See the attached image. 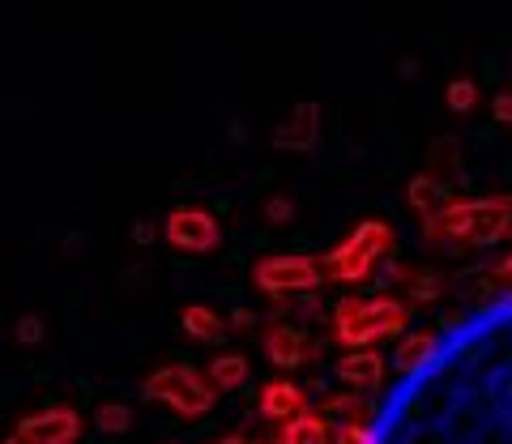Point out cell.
<instances>
[{"mask_svg":"<svg viewBox=\"0 0 512 444\" xmlns=\"http://www.w3.org/2000/svg\"><path fill=\"white\" fill-rule=\"evenodd\" d=\"M13 436L22 444H77L82 440V415L73 406H47L26 415Z\"/></svg>","mask_w":512,"mask_h":444,"instance_id":"7a4b0ae2","label":"cell"},{"mask_svg":"<svg viewBox=\"0 0 512 444\" xmlns=\"http://www.w3.org/2000/svg\"><path fill=\"white\" fill-rule=\"evenodd\" d=\"M43 321L35 312H26V316H18V325H13V338H18V346H39L43 342Z\"/></svg>","mask_w":512,"mask_h":444,"instance_id":"4fadbf2b","label":"cell"},{"mask_svg":"<svg viewBox=\"0 0 512 444\" xmlns=\"http://www.w3.org/2000/svg\"><path fill=\"white\" fill-rule=\"evenodd\" d=\"M146 398L171 406L175 415H184V419H197L214 406V393L205 389V380L192 368H158L146 380Z\"/></svg>","mask_w":512,"mask_h":444,"instance_id":"6da1fadb","label":"cell"},{"mask_svg":"<svg viewBox=\"0 0 512 444\" xmlns=\"http://www.w3.org/2000/svg\"><path fill=\"white\" fill-rule=\"evenodd\" d=\"M218 444H239V440H218Z\"/></svg>","mask_w":512,"mask_h":444,"instance_id":"d6986e66","label":"cell"},{"mask_svg":"<svg viewBox=\"0 0 512 444\" xmlns=\"http://www.w3.org/2000/svg\"><path fill=\"white\" fill-rule=\"evenodd\" d=\"M346 376H355V380H376V376H380V359H372V355L350 359V363H346Z\"/></svg>","mask_w":512,"mask_h":444,"instance_id":"5bb4252c","label":"cell"},{"mask_svg":"<svg viewBox=\"0 0 512 444\" xmlns=\"http://www.w3.org/2000/svg\"><path fill=\"white\" fill-rule=\"evenodd\" d=\"M180 325H184L188 338H197V342H214V338H222V316H218L214 308L192 304V308H184Z\"/></svg>","mask_w":512,"mask_h":444,"instance_id":"52a82bcc","label":"cell"},{"mask_svg":"<svg viewBox=\"0 0 512 444\" xmlns=\"http://www.w3.org/2000/svg\"><path fill=\"white\" fill-rule=\"evenodd\" d=\"M444 99H448V107H453V111H466V107H474V99H478V86L470 82V77H457V82H448Z\"/></svg>","mask_w":512,"mask_h":444,"instance_id":"8fae6325","label":"cell"},{"mask_svg":"<svg viewBox=\"0 0 512 444\" xmlns=\"http://www.w3.org/2000/svg\"><path fill=\"white\" fill-rule=\"evenodd\" d=\"M133 240L137 244H150L154 240V222H133Z\"/></svg>","mask_w":512,"mask_h":444,"instance_id":"2e32d148","label":"cell"},{"mask_svg":"<svg viewBox=\"0 0 512 444\" xmlns=\"http://www.w3.org/2000/svg\"><path fill=\"white\" fill-rule=\"evenodd\" d=\"M286 402H291V389H278V393L269 389V393H265V406H269V410H282Z\"/></svg>","mask_w":512,"mask_h":444,"instance_id":"9a60e30c","label":"cell"},{"mask_svg":"<svg viewBox=\"0 0 512 444\" xmlns=\"http://www.w3.org/2000/svg\"><path fill=\"white\" fill-rule=\"evenodd\" d=\"M244 372H248V363L239 359V355H222V359H214V368H210V380L218 389H235L239 380H244Z\"/></svg>","mask_w":512,"mask_h":444,"instance_id":"30bf717a","label":"cell"},{"mask_svg":"<svg viewBox=\"0 0 512 444\" xmlns=\"http://www.w3.org/2000/svg\"><path fill=\"white\" fill-rule=\"evenodd\" d=\"M397 321H402V316H397L393 308H367L363 316H355V312H350L342 329H346V338L363 342V338H372V333H384V329H393Z\"/></svg>","mask_w":512,"mask_h":444,"instance_id":"5b68a950","label":"cell"},{"mask_svg":"<svg viewBox=\"0 0 512 444\" xmlns=\"http://www.w3.org/2000/svg\"><path fill=\"white\" fill-rule=\"evenodd\" d=\"M495 116H500V120L512 116V99H508V94H500V99H495Z\"/></svg>","mask_w":512,"mask_h":444,"instance_id":"e0dca14e","label":"cell"},{"mask_svg":"<svg viewBox=\"0 0 512 444\" xmlns=\"http://www.w3.org/2000/svg\"><path fill=\"white\" fill-rule=\"evenodd\" d=\"M380 235H384V227H363V231H359V240L346 248V265H338L342 274H359L363 261L372 257V240H380Z\"/></svg>","mask_w":512,"mask_h":444,"instance_id":"9c48e42d","label":"cell"},{"mask_svg":"<svg viewBox=\"0 0 512 444\" xmlns=\"http://www.w3.org/2000/svg\"><path fill=\"white\" fill-rule=\"evenodd\" d=\"M0 444H22V440H18V436H9V440H0Z\"/></svg>","mask_w":512,"mask_h":444,"instance_id":"ac0fdd59","label":"cell"},{"mask_svg":"<svg viewBox=\"0 0 512 444\" xmlns=\"http://www.w3.org/2000/svg\"><path fill=\"white\" fill-rule=\"evenodd\" d=\"M256 282H261L265 291H299V287H312L316 282V269H312V261L278 257V261H265L256 269Z\"/></svg>","mask_w":512,"mask_h":444,"instance_id":"277c9868","label":"cell"},{"mask_svg":"<svg viewBox=\"0 0 512 444\" xmlns=\"http://www.w3.org/2000/svg\"><path fill=\"white\" fill-rule=\"evenodd\" d=\"M316 137V107L312 103H299L291 111V120L278 129V146H308Z\"/></svg>","mask_w":512,"mask_h":444,"instance_id":"8992f818","label":"cell"},{"mask_svg":"<svg viewBox=\"0 0 512 444\" xmlns=\"http://www.w3.org/2000/svg\"><path fill=\"white\" fill-rule=\"evenodd\" d=\"M269 355H274L278 363H295L299 359V338L291 329H278L274 338H269Z\"/></svg>","mask_w":512,"mask_h":444,"instance_id":"7c38bea8","label":"cell"},{"mask_svg":"<svg viewBox=\"0 0 512 444\" xmlns=\"http://www.w3.org/2000/svg\"><path fill=\"white\" fill-rule=\"evenodd\" d=\"M94 427H99L103 436H124L128 427H133V406L128 402H103L94 410Z\"/></svg>","mask_w":512,"mask_h":444,"instance_id":"ba28073f","label":"cell"},{"mask_svg":"<svg viewBox=\"0 0 512 444\" xmlns=\"http://www.w3.org/2000/svg\"><path fill=\"white\" fill-rule=\"evenodd\" d=\"M163 235L171 248L180 252H210L218 248V222L214 214L197 210V205H180V210H171L167 222H163Z\"/></svg>","mask_w":512,"mask_h":444,"instance_id":"3957f363","label":"cell"}]
</instances>
